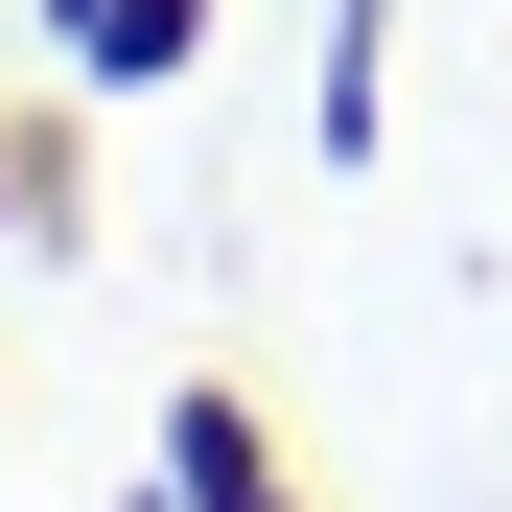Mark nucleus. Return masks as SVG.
<instances>
[{
    "label": "nucleus",
    "mask_w": 512,
    "mask_h": 512,
    "mask_svg": "<svg viewBox=\"0 0 512 512\" xmlns=\"http://www.w3.org/2000/svg\"><path fill=\"white\" fill-rule=\"evenodd\" d=\"M163 466H187V512H280V489H256V419H233V396H187V419H163Z\"/></svg>",
    "instance_id": "f257e3e1"
},
{
    "label": "nucleus",
    "mask_w": 512,
    "mask_h": 512,
    "mask_svg": "<svg viewBox=\"0 0 512 512\" xmlns=\"http://www.w3.org/2000/svg\"><path fill=\"white\" fill-rule=\"evenodd\" d=\"M187 47V0H94V70H163Z\"/></svg>",
    "instance_id": "f03ea898"
},
{
    "label": "nucleus",
    "mask_w": 512,
    "mask_h": 512,
    "mask_svg": "<svg viewBox=\"0 0 512 512\" xmlns=\"http://www.w3.org/2000/svg\"><path fill=\"white\" fill-rule=\"evenodd\" d=\"M350 94H373V0H350Z\"/></svg>",
    "instance_id": "7ed1b4c3"
}]
</instances>
